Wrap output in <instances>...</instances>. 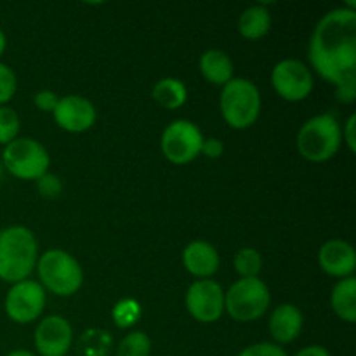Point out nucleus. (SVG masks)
Instances as JSON below:
<instances>
[{
	"mask_svg": "<svg viewBox=\"0 0 356 356\" xmlns=\"http://www.w3.org/2000/svg\"><path fill=\"white\" fill-rule=\"evenodd\" d=\"M309 63L336 87L337 101H356V10L332 9L316 23L308 47Z\"/></svg>",
	"mask_w": 356,
	"mask_h": 356,
	"instance_id": "1",
	"label": "nucleus"
},
{
	"mask_svg": "<svg viewBox=\"0 0 356 356\" xmlns=\"http://www.w3.org/2000/svg\"><path fill=\"white\" fill-rule=\"evenodd\" d=\"M38 261V242L26 226L0 229V280L17 284L30 278Z\"/></svg>",
	"mask_w": 356,
	"mask_h": 356,
	"instance_id": "2",
	"label": "nucleus"
},
{
	"mask_svg": "<svg viewBox=\"0 0 356 356\" xmlns=\"http://www.w3.org/2000/svg\"><path fill=\"white\" fill-rule=\"evenodd\" d=\"M343 145L341 124L334 113H320L301 125L296 138L299 155L313 163L334 159Z\"/></svg>",
	"mask_w": 356,
	"mask_h": 356,
	"instance_id": "3",
	"label": "nucleus"
},
{
	"mask_svg": "<svg viewBox=\"0 0 356 356\" xmlns=\"http://www.w3.org/2000/svg\"><path fill=\"white\" fill-rule=\"evenodd\" d=\"M261 92L249 79L233 76L225 83L219 96V110L226 124L236 131L252 127L261 115Z\"/></svg>",
	"mask_w": 356,
	"mask_h": 356,
	"instance_id": "4",
	"label": "nucleus"
},
{
	"mask_svg": "<svg viewBox=\"0 0 356 356\" xmlns=\"http://www.w3.org/2000/svg\"><path fill=\"white\" fill-rule=\"evenodd\" d=\"M38 284L51 294L70 298L76 294L83 284V270L79 261L63 249L45 250L37 261Z\"/></svg>",
	"mask_w": 356,
	"mask_h": 356,
	"instance_id": "5",
	"label": "nucleus"
},
{
	"mask_svg": "<svg viewBox=\"0 0 356 356\" xmlns=\"http://www.w3.org/2000/svg\"><path fill=\"white\" fill-rule=\"evenodd\" d=\"M270 302V289L259 277L238 278L225 292V312L240 323L259 320L268 312Z\"/></svg>",
	"mask_w": 356,
	"mask_h": 356,
	"instance_id": "6",
	"label": "nucleus"
},
{
	"mask_svg": "<svg viewBox=\"0 0 356 356\" xmlns=\"http://www.w3.org/2000/svg\"><path fill=\"white\" fill-rule=\"evenodd\" d=\"M2 165L21 181H37L49 172L51 156L44 145L33 138H17L3 148Z\"/></svg>",
	"mask_w": 356,
	"mask_h": 356,
	"instance_id": "7",
	"label": "nucleus"
},
{
	"mask_svg": "<svg viewBox=\"0 0 356 356\" xmlns=\"http://www.w3.org/2000/svg\"><path fill=\"white\" fill-rule=\"evenodd\" d=\"M204 134L195 125L193 122L174 120L163 129L162 139H160V148H162L163 156L174 165H186L193 162L200 155L202 143H204Z\"/></svg>",
	"mask_w": 356,
	"mask_h": 356,
	"instance_id": "8",
	"label": "nucleus"
},
{
	"mask_svg": "<svg viewBox=\"0 0 356 356\" xmlns=\"http://www.w3.org/2000/svg\"><path fill=\"white\" fill-rule=\"evenodd\" d=\"M45 308V289L35 280H23L10 285L3 301V309L9 320L19 325H28L40 318Z\"/></svg>",
	"mask_w": 356,
	"mask_h": 356,
	"instance_id": "9",
	"label": "nucleus"
},
{
	"mask_svg": "<svg viewBox=\"0 0 356 356\" xmlns=\"http://www.w3.org/2000/svg\"><path fill=\"white\" fill-rule=\"evenodd\" d=\"M271 86L282 99L298 103L313 92V73L299 59H282L271 72Z\"/></svg>",
	"mask_w": 356,
	"mask_h": 356,
	"instance_id": "10",
	"label": "nucleus"
},
{
	"mask_svg": "<svg viewBox=\"0 0 356 356\" xmlns=\"http://www.w3.org/2000/svg\"><path fill=\"white\" fill-rule=\"evenodd\" d=\"M186 309L197 322L214 323L225 313V291L218 282L205 278V280H195L188 287Z\"/></svg>",
	"mask_w": 356,
	"mask_h": 356,
	"instance_id": "11",
	"label": "nucleus"
},
{
	"mask_svg": "<svg viewBox=\"0 0 356 356\" xmlns=\"http://www.w3.org/2000/svg\"><path fill=\"white\" fill-rule=\"evenodd\" d=\"M33 343L40 356H66L73 344V329L61 315H49L38 322Z\"/></svg>",
	"mask_w": 356,
	"mask_h": 356,
	"instance_id": "12",
	"label": "nucleus"
},
{
	"mask_svg": "<svg viewBox=\"0 0 356 356\" xmlns=\"http://www.w3.org/2000/svg\"><path fill=\"white\" fill-rule=\"evenodd\" d=\"M56 124L66 132L80 134L86 132L96 124L97 111L92 101L79 94H68L65 97H59L58 106L52 111Z\"/></svg>",
	"mask_w": 356,
	"mask_h": 356,
	"instance_id": "13",
	"label": "nucleus"
},
{
	"mask_svg": "<svg viewBox=\"0 0 356 356\" xmlns=\"http://www.w3.org/2000/svg\"><path fill=\"white\" fill-rule=\"evenodd\" d=\"M318 263L327 275L343 280L353 277L356 270V250L346 240L332 238L320 247Z\"/></svg>",
	"mask_w": 356,
	"mask_h": 356,
	"instance_id": "14",
	"label": "nucleus"
},
{
	"mask_svg": "<svg viewBox=\"0 0 356 356\" xmlns=\"http://www.w3.org/2000/svg\"><path fill=\"white\" fill-rule=\"evenodd\" d=\"M183 266L188 273L197 277L198 280H205L218 273L219 266H221V257L212 243L195 240L184 247Z\"/></svg>",
	"mask_w": 356,
	"mask_h": 356,
	"instance_id": "15",
	"label": "nucleus"
},
{
	"mask_svg": "<svg viewBox=\"0 0 356 356\" xmlns=\"http://www.w3.org/2000/svg\"><path fill=\"white\" fill-rule=\"evenodd\" d=\"M302 323H305V316L301 309L291 302H284L273 309L268 329L275 344L282 346V344H291L298 339L302 330Z\"/></svg>",
	"mask_w": 356,
	"mask_h": 356,
	"instance_id": "16",
	"label": "nucleus"
},
{
	"mask_svg": "<svg viewBox=\"0 0 356 356\" xmlns=\"http://www.w3.org/2000/svg\"><path fill=\"white\" fill-rule=\"evenodd\" d=\"M198 68H200L202 76L207 82L221 87L228 83L233 79V73H235L232 58L225 51H221V49H209V51H205L200 56Z\"/></svg>",
	"mask_w": 356,
	"mask_h": 356,
	"instance_id": "17",
	"label": "nucleus"
},
{
	"mask_svg": "<svg viewBox=\"0 0 356 356\" xmlns=\"http://www.w3.org/2000/svg\"><path fill=\"white\" fill-rule=\"evenodd\" d=\"M330 306L332 312L343 322H356V278L348 277L337 282L330 292Z\"/></svg>",
	"mask_w": 356,
	"mask_h": 356,
	"instance_id": "18",
	"label": "nucleus"
},
{
	"mask_svg": "<svg viewBox=\"0 0 356 356\" xmlns=\"http://www.w3.org/2000/svg\"><path fill=\"white\" fill-rule=\"evenodd\" d=\"M271 28V14L266 3H257L243 10L238 17V31L243 38L259 40Z\"/></svg>",
	"mask_w": 356,
	"mask_h": 356,
	"instance_id": "19",
	"label": "nucleus"
},
{
	"mask_svg": "<svg viewBox=\"0 0 356 356\" xmlns=\"http://www.w3.org/2000/svg\"><path fill=\"white\" fill-rule=\"evenodd\" d=\"M152 96L156 103L167 110H177L183 106L188 99V89L179 79L167 76V79L159 80L153 86Z\"/></svg>",
	"mask_w": 356,
	"mask_h": 356,
	"instance_id": "20",
	"label": "nucleus"
},
{
	"mask_svg": "<svg viewBox=\"0 0 356 356\" xmlns=\"http://www.w3.org/2000/svg\"><path fill=\"white\" fill-rule=\"evenodd\" d=\"M111 348H113V337L104 329L83 330L76 343L80 356H106Z\"/></svg>",
	"mask_w": 356,
	"mask_h": 356,
	"instance_id": "21",
	"label": "nucleus"
},
{
	"mask_svg": "<svg viewBox=\"0 0 356 356\" xmlns=\"http://www.w3.org/2000/svg\"><path fill=\"white\" fill-rule=\"evenodd\" d=\"M152 339L143 330H132L118 343L115 356H149Z\"/></svg>",
	"mask_w": 356,
	"mask_h": 356,
	"instance_id": "22",
	"label": "nucleus"
},
{
	"mask_svg": "<svg viewBox=\"0 0 356 356\" xmlns=\"http://www.w3.org/2000/svg\"><path fill=\"white\" fill-rule=\"evenodd\" d=\"M235 271L240 275V278H254L259 277L261 270H263V257H261L259 250L254 247H243L236 252L235 261Z\"/></svg>",
	"mask_w": 356,
	"mask_h": 356,
	"instance_id": "23",
	"label": "nucleus"
},
{
	"mask_svg": "<svg viewBox=\"0 0 356 356\" xmlns=\"http://www.w3.org/2000/svg\"><path fill=\"white\" fill-rule=\"evenodd\" d=\"M141 305L136 299L131 298L120 299L113 306V309H111L115 325L120 327V329H131V327H134V323H138V320L141 318Z\"/></svg>",
	"mask_w": 356,
	"mask_h": 356,
	"instance_id": "24",
	"label": "nucleus"
},
{
	"mask_svg": "<svg viewBox=\"0 0 356 356\" xmlns=\"http://www.w3.org/2000/svg\"><path fill=\"white\" fill-rule=\"evenodd\" d=\"M21 118L17 111L10 106H0V145L7 146L19 138Z\"/></svg>",
	"mask_w": 356,
	"mask_h": 356,
	"instance_id": "25",
	"label": "nucleus"
},
{
	"mask_svg": "<svg viewBox=\"0 0 356 356\" xmlns=\"http://www.w3.org/2000/svg\"><path fill=\"white\" fill-rule=\"evenodd\" d=\"M17 90V79L9 65L0 61V106H6Z\"/></svg>",
	"mask_w": 356,
	"mask_h": 356,
	"instance_id": "26",
	"label": "nucleus"
},
{
	"mask_svg": "<svg viewBox=\"0 0 356 356\" xmlns=\"http://www.w3.org/2000/svg\"><path fill=\"white\" fill-rule=\"evenodd\" d=\"M37 190L45 200H56L63 193V179L54 172H45L37 179Z\"/></svg>",
	"mask_w": 356,
	"mask_h": 356,
	"instance_id": "27",
	"label": "nucleus"
},
{
	"mask_svg": "<svg viewBox=\"0 0 356 356\" xmlns=\"http://www.w3.org/2000/svg\"><path fill=\"white\" fill-rule=\"evenodd\" d=\"M238 356H289L287 351L275 343H256L240 351Z\"/></svg>",
	"mask_w": 356,
	"mask_h": 356,
	"instance_id": "28",
	"label": "nucleus"
},
{
	"mask_svg": "<svg viewBox=\"0 0 356 356\" xmlns=\"http://www.w3.org/2000/svg\"><path fill=\"white\" fill-rule=\"evenodd\" d=\"M58 101H59L58 94L47 89L38 90V92L33 96L35 106H37L40 111H45V113H52V111L56 110V106H58Z\"/></svg>",
	"mask_w": 356,
	"mask_h": 356,
	"instance_id": "29",
	"label": "nucleus"
},
{
	"mask_svg": "<svg viewBox=\"0 0 356 356\" xmlns=\"http://www.w3.org/2000/svg\"><path fill=\"white\" fill-rule=\"evenodd\" d=\"M222 153H225V143L218 138H207L204 139L202 143V149H200V155L207 156V159L216 160V159H221Z\"/></svg>",
	"mask_w": 356,
	"mask_h": 356,
	"instance_id": "30",
	"label": "nucleus"
},
{
	"mask_svg": "<svg viewBox=\"0 0 356 356\" xmlns=\"http://www.w3.org/2000/svg\"><path fill=\"white\" fill-rule=\"evenodd\" d=\"M355 129H356V115H350L344 124V127L341 129L343 132V141L348 145V149L351 153L356 152V136H355Z\"/></svg>",
	"mask_w": 356,
	"mask_h": 356,
	"instance_id": "31",
	"label": "nucleus"
},
{
	"mask_svg": "<svg viewBox=\"0 0 356 356\" xmlns=\"http://www.w3.org/2000/svg\"><path fill=\"white\" fill-rule=\"evenodd\" d=\"M294 356H330L329 350L320 344H312V346H306L302 350H299Z\"/></svg>",
	"mask_w": 356,
	"mask_h": 356,
	"instance_id": "32",
	"label": "nucleus"
},
{
	"mask_svg": "<svg viewBox=\"0 0 356 356\" xmlns=\"http://www.w3.org/2000/svg\"><path fill=\"white\" fill-rule=\"evenodd\" d=\"M7 49V37L6 33H3V30H0V58H2V54L6 52Z\"/></svg>",
	"mask_w": 356,
	"mask_h": 356,
	"instance_id": "33",
	"label": "nucleus"
},
{
	"mask_svg": "<svg viewBox=\"0 0 356 356\" xmlns=\"http://www.w3.org/2000/svg\"><path fill=\"white\" fill-rule=\"evenodd\" d=\"M7 356H37L35 353L28 350H13L10 353H7Z\"/></svg>",
	"mask_w": 356,
	"mask_h": 356,
	"instance_id": "34",
	"label": "nucleus"
},
{
	"mask_svg": "<svg viewBox=\"0 0 356 356\" xmlns=\"http://www.w3.org/2000/svg\"><path fill=\"white\" fill-rule=\"evenodd\" d=\"M66 356H68V355H66Z\"/></svg>",
	"mask_w": 356,
	"mask_h": 356,
	"instance_id": "35",
	"label": "nucleus"
}]
</instances>
